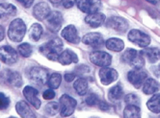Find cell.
Listing matches in <instances>:
<instances>
[{
    "label": "cell",
    "mask_w": 160,
    "mask_h": 118,
    "mask_svg": "<svg viewBox=\"0 0 160 118\" xmlns=\"http://www.w3.org/2000/svg\"><path fill=\"white\" fill-rule=\"evenodd\" d=\"M59 108H60V106L58 104L55 103V102H51V103H49L45 106L44 111L50 116H54L57 112H58Z\"/></svg>",
    "instance_id": "33"
},
{
    "label": "cell",
    "mask_w": 160,
    "mask_h": 118,
    "mask_svg": "<svg viewBox=\"0 0 160 118\" xmlns=\"http://www.w3.org/2000/svg\"><path fill=\"white\" fill-rule=\"evenodd\" d=\"M105 45L107 49L113 52H121L124 48V43L122 40L117 39V38H112L109 39L106 42Z\"/></svg>",
    "instance_id": "22"
},
{
    "label": "cell",
    "mask_w": 160,
    "mask_h": 118,
    "mask_svg": "<svg viewBox=\"0 0 160 118\" xmlns=\"http://www.w3.org/2000/svg\"><path fill=\"white\" fill-rule=\"evenodd\" d=\"M47 25L52 32H58L63 24V16L60 12H52L47 17Z\"/></svg>",
    "instance_id": "9"
},
{
    "label": "cell",
    "mask_w": 160,
    "mask_h": 118,
    "mask_svg": "<svg viewBox=\"0 0 160 118\" xmlns=\"http://www.w3.org/2000/svg\"><path fill=\"white\" fill-rule=\"evenodd\" d=\"M23 95L27 99V101L33 106L35 109H40L41 107V100L39 99L38 95L39 92L32 87H25L23 89Z\"/></svg>",
    "instance_id": "15"
},
{
    "label": "cell",
    "mask_w": 160,
    "mask_h": 118,
    "mask_svg": "<svg viewBox=\"0 0 160 118\" xmlns=\"http://www.w3.org/2000/svg\"><path fill=\"white\" fill-rule=\"evenodd\" d=\"M10 103H11V100L5 95V94L0 92V110L4 111V110L8 109L10 106Z\"/></svg>",
    "instance_id": "37"
},
{
    "label": "cell",
    "mask_w": 160,
    "mask_h": 118,
    "mask_svg": "<svg viewBox=\"0 0 160 118\" xmlns=\"http://www.w3.org/2000/svg\"><path fill=\"white\" fill-rule=\"evenodd\" d=\"M138 54V51H136L134 49H128L125 52H123V54L122 55V60L123 63L129 64L131 62L132 59Z\"/></svg>",
    "instance_id": "34"
},
{
    "label": "cell",
    "mask_w": 160,
    "mask_h": 118,
    "mask_svg": "<svg viewBox=\"0 0 160 118\" xmlns=\"http://www.w3.org/2000/svg\"><path fill=\"white\" fill-rule=\"evenodd\" d=\"M146 79H147V74L141 71V70H131L128 74V80L136 88L141 87Z\"/></svg>",
    "instance_id": "14"
},
{
    "label": "cell",
    "mask_w": 160,
    "mask_h": 118,
    "mask_svg": "<svg viewBox=\"0 0 160 118\" xmlns=\"http://www.w3.org/2000/svg\"><path fill=\"white\" fill-rule=\"evenodd\" d=\"M25 34L26 24L23 20L20 18H17L11 22L8 30V37L11 40L15 42H19L23 40Z\"/></svg>",
    "instance_id": "2"
},
{
    "label": "cell",
    "mask_w": 160,
    "mask_h": 118,
    "mask_svg": "<svg viewBox=\"0 0 160 118\" xmlns=\"http://www.w3.org/2000/svg\"><path fill=\"white\" fill-rule=\"evenodd\" d=\"M17 15V8L10 3H0V19H5Z\"/></svg>",
    "instance_id": "20"
},
{
    "label": "cell",
    "mask_w": 160,
    "mask_h": 118,
    "mask_svg": "<svg viewBox=\"0 0 160 118\" xmlns=\"http://www.w3.org/2000/svg\"><path fill=\"white\" fill-rule=\"evenodd\" d=\"M16 109H17L18 113L22 118H37L36 114L33 112V111L28 106V104L25 103L24 101H20V102L17 103Z\"/></svg>",
    "instance_id": "19"
},
{
    "label": "cell",
    "mask_w": 160,
    "mask_h": 118,
    "mask_svg": "<svg viewBox=\"0 0 160 118\" xmlns=\"http://www.w3.org/2000/svg\"><path fill=\"white\" fill-rule=\"evenodd\" d=\"M17 1L19 2L22 6L25 7V8L31 7L34 3V0H17Z\"/></svg>",
    "instance_id": "39"
},
{
    "label": "cell",
    "mask_w": 160,
    "mask_h": 118,
    "mask_svg": "<svg viewBox=\"0 0 160 118\" xmlns=\"http://www.w3.org/2000/svg\"><path fill=\"white\" fill-rule=\"evenodd\" d=\"M107 26L116 32L124 33V32H127V30L128 28V23L122 17H112L107 21Z\"/></svg>",
    "instance_id": "10"
},
{
    "label": "cell",
    "mask_w": 160,
    "mask_h": 118,
    "mask_svg": "<svg viewBox=\"0 0 160 118\" xmlns=\"http://www.w3.org/2000/svg\"><path fill=\"white\" fill-rule=\"evenodd\" d=\"M75 1H76V0H65V1L63 2V4H62V6L64 8H66V9H70L75 4Z\"/></svg>",
    "instance_id": "40"
},
{
    "label": "cell",
    "mask_w": 160,
    "mask_h": 118,
    "mask_svg": "<svg viewBox=\"0 0 160 118\" xmlns=\"http://www.w3.org/2000/svg\"><path fill=\"white\" fill-rule=\"evenodd\" d=\"M75 78V74L74 73H66L65 74V80L68 82V83H71L74 80Z\"/></svg>",
    "instance_id": "42"
},
{
    "label": "cell",
    "mask_w": 160,
    "mask_h": 118,
    "mask_svg": "<svg viewBox=\"0 0 160 118\" xmlns=\"http://www.w3.org/2000/svg\"><path fill=\"white\" fill-rule=\"evenodd\" d=\"M4 36H5V31H4V28H3L1 25H0V41L3 40Z\"/></svg>",
    "instance_id": "43"
},
{
    "label": "cell",
    "mask_w": 160,
    "mask_h": 118,
    "mask_svg": "<svg viewBox=\"0 0 160 118\" xmlns=\"http://www.w3.org/2000/svg\"><path fill=\"white\" fill-rule=\"evenodd\" d=\"M131 65V67L134 68V70H141L142 67H144L145 65V59H144V56L142 55L141 52H138L132 60L131 62L128 64Z\"/></svg>",
    "instance_id": "29"
},
{
    "label": "cell",
    "mask_w": 160,
    "mask_h": 118,
    "mask_svg": "<svg viewBox=\"0 0 160 118\" xmlns=\"http://www.w3.org/2000/svg\"><path fill=\"white\" fill-rule=\"evenodd\" d=\"M125 103H127L128 106H137V107H139L140 99L136 94H133V93L128 94V95L125 96Z\"/></svg>",
    "instance_id": "35"
},
{
    "label": "cell",
    "mask_w": 160,
    "mask_h": 118,
    "mask_svg": "<svg viewBox=\"0 0 160 118\" xmlns=\"http://www.w3.org/2000/svg\"><path fill=\"white\" fill-rule=\"evenodd\" d=\"M42 97L45 99V100H51L55 97V92L51 89H48L45 90L42 94Z\"/></svg>",
    "instance_id": "38"
},
{
    "label": "cell",
    "mask_w": 160,
    "mask_h": 118,
    "mask_svg": "<svg viewBox=\"0 0 160 118\" xmlns=\"http://www.w3.org/2000/svg\"><path fill=\"white\" fill-rule=\"evenodd\" d=\"M105 16L101 13H94V14H91V15H88L86 17H85V22L87 24L91 27L93 28H97V27H99L101 26L103 23L105 22Z\"/></svg>",
    "instance_id": "18"
},
{
    "label": "cell",
    "mask_w": 160,
    "mask_h": 118,
    "mask_svg": "<svg viewBox=\"0 0 160 118\" xmlns=\"http://www.w3.org/2000/svg\"><path fill=\"white\" fill-rule=\"evenodd\" d=\"M64 44L59 38H54L40 47V51L51 61H58L60 54L63 52Z\"/></svg>",
    "instance_id": "1"
},
{
    "label": "cell",
    "mask_w": 160,
    "mask_h": 118,
    "mask_svg": "<svg viewBox=\"0 0 160 118\" xmlns=\"http://www.w3.org/2000/svg\"><path fill=\"white\" fill-rule=\"evenodd\" d=\"M75 4L77 5L78 9L82 11L83 13L91 15L97 13L99 10L101 1L100 0H76Z\"/></svg>",
    "instance_id": "5"
},
{
    "label": "cell",
    "mask_w": 160,
    "mask_h": 118,
    "mask_svg": "<svg viewBox=\"0 0 160 118\" xmlns=\"http://www.w3.org/2000/svg\"><path fill=\"white\" fill-rule=\"evenodd\" d=\"M98 107H99V109L101 110V111H108L109 110V105L106 103V102H104V101H100L99 103H98Z\"/></svg>",
    "instance_id": "41"
},
{
    "label": "cell",
    "mask_w": 160,
    "mask_h": 118,
    "mask_svg": "<svg viewBox=\"0 0 160 118\" xmlns=\"http://www.w3.org/2000/svg\"><path fill=\"white\" fill-rule=\"evenodd\" d=\"M42 27L41 24H39V23H35V24H33L31 26V29H30V32H29V37L32 40L34 41H38L42 35Z\"/></svg>",
    "instance_id": "28"
},
{
    "label": "cell",
    "mask_w": 160,
    "mask_h": 118,
    "mask_svg": "<svg viewBox=\"0 0 160 118\" xmlns=\"http://www.w3.org/2000/svg\"><path fill=\"white\" fill-rule=\"evenodd\" d=\"M0 81L4 83L5 85L15 87H19L22 85L21 76L18 72L11 71V70L8 69L1 72V74H0Z\"/></svg>",
    "instance_id": "3"
},
{
    "label": "cell",
    "mask_w": 160,
    "mask_h": 118,
    "mask_svg": "<svg viewBox=\"0 0 160 118\" xmlns=\"http://www.w3.org/2000/svg\"><path fill=\"white\" fill-rule=\"evenodd\" d=\"M33 15L37 19L43 20L50 15V8L49 5L45 2L38 3L33 10Z\"/></svg>",
    "instance_id": "17"
},
{
    "label": "cell",
    "mask_w": 160,
    "mask_h": 118,
    "mask_svg": "<svg viewBox=\"0 0 160 118\" xmlns=\"http://www.w3.org/2000/svg\"><path fill=\"white\" fill-rule=\"evenodd\" d=\"M143 92L148 95H151V94H154L155 92L158 91L159 87L158 84L156 83L155 80L153 79H146V81L143 84Z\"/></svg>",
    "instance_id": "23"
},
{
    "label": "cell",
    "mask_w": 160,
    "mask_h": 118,
    "mask_svg": "<svg viewBox=\"0 0 160 118\" xmlns=\"http://www.w3.org/2000/svg\"><path fill=\"white\" fill-rule=\"evenodd\" d=\"M88 87H89L88 82L84 78L77 79L73 84V88L75 89L78 95H85L88 91Z\"/></svg>",
    "instance_id": "24"
},
{
    "label": "cell",
    "mask_w": 160,
    "mask_h": 118,
    "mask_svg": "<svg viewBox=\"0 0 160 118\" xmlns=\"http://www.w3.org/2000/svg\"><path fill=\"white\" fill-rule=\"evenodd\" d=\"M65 0H50V2L54 5H62Z\"/></svg>",
    "instance_id": "44"
},
{
    "label": "cell",
    "mask_w": 160,
    "mask_h": 118,
    "mask_svg": "<svg viewBox=\"0 0 160 118\" xmlns=\"http://www.w3.org/2000/svg\"><path fill=\"white\" fill-rule=\"evenodd\" d=\"M58 61L62 64L68 65V64H71L72 63H77L78 57L74 52H72L71 50H65L60 54V56L58 58Z\"/></svg>",
    "instance_id": "21"
},
{
    "label": "cell",
    "mask_w": 160,
    "mask_h": 118,
    "mask_svg": "<svg viewBox=\"0 0 160 118\" xmlns=\"http://www.w3.org/2000/svg\"><path fill=\"white\" fill-rule=\"evenodd\" d=\"M18 53L24 58H28L32 55V52H33V48L32 46L29 44V43H22L18 46Z\"/></svg>",
    "instance_id": "32"
},
{
    "label": "cell",
    "mask_w": 160,
    "mask_h": 118,
    "mask_svg": "<svg viewBox=\"0 0 160 118\" xmlns=\"http://www.w3.org/2000/svg\"><path fill=\"white\" fill-rule=\"evenodd\" d=\"M82 41L89 46L94 47V48H99L104 43L103 37L99 33H89L85 35L82 39Z\"/></svg>",
    "instance_id": "12"
},
{
    "label": "cell",
    "mask_w": 160,
    "mask_h": 118,
    "mask_svg": "<svg viewBox=\"0 0 160 118\" xmlns=\"http://www.w3.org/2000/svg\"><path fill=\"white\" fill-rule=\"evenodd\" d=\"M61 80H62V77L59 73H53L50 75V77H48V85L50 88H53V89L58 88L61 84Z\"/></svg>",
    "instance_id": "31"
},
{
    "label": "cell",
    "mask_w": 160,
    "mask_h": 118,
    "mask_svg": "<svg viewBox=\"0 0 160 118\" xmlns=\"http://www.w3.org/2000/svg\"><path fill=\"white\" fill-rule=\"evenodd\" d=\"M146 1H148V2H150V3H152V4H157V3H159V1L160 0H146Z\"/></svg>",
    "instance_id": "45"
},
{
    "label": "cell",
    "mask_w": 160,
    "mask_h": 118,
    "mask_svg": "<svg viewBox=\"0 0 160 118\" xmlns=\"http://www.w3.org/2000/svg\"><path fill=\"white\" fill-rule=\"evenodd\" d=\"M108 96L112 100H121L123 96V90L120 85L113 87L108 93Z\"/></svg>",
    "instance_id": "30"
},
{
    "label": "cell",
    "mask_w": 160,
    "mask_h": 118,
    "mask_svg": "<svg viewBox=\"0 0 160 118\" xmlns=\"http://www.w3.org/2000/svg\"><path fill=\"white\" fill-rule=\"evenodd\" d=\"M158 70H160V65H159V67H158Z\"/></svg>",
    "instance_id": "47"
},
{
    "label": "cell",
    "mask_w": 160,
    "mask_h": 118,
    "mask_svg": "<svg viewBox=\"0 0 160 118\" xmlns=\"http://www.w3.org/2000/svg\"><path fill=\"white\" fill-rule=\"evenodd\" d=\"M123 118H141L140 108L137 106H128L123 111Z\"/></svg>",
    "instance_id": "27"
},
{
    "label": "cell",
    "mask_w": 160,
    "mask_h": 118,
    "mask_svg": "<svg viewBox=\"0 0 160 118\" xmlns=\"http://www.w3.org/2000/svg\"><path fill=\"white\" fill-rule=\"evenodd\" d=\"M10 118H15V117H10Z\"/></svg>",
    "instance_id": "48"
},
{
    "label": "cell",
    "mask_w": 160,
    "mask_h": 118,
    "mask_svg": "<svg viewBox=\"0 0 160 118\" xmlns=\"http://www.w3.org/2000/svg\"><path fill=\"white\" fill-rule=\"evenodd\" d=\"M0 60L6 64H14L18 62V52L9 45H4L0 48Z\"/></svg>",
    "instance_id": "8"
},
{
    "label": "cell",
    "mask_w": 160,
    "mask_h": 118,
    "mask_svg": "<svg viewBox=\"0 0 160 118\" xmlns=\"http://www.w3.org/2000/svg\"><path fill=\"white\" fill-rule=\"evenodd\" d=\"M99 102H100V100H99L98 96L95 93H90L86 98V103L89 106H91V107H94L96 105H98Z\"/></svg>",
    "instance_id": "36"
},
{
    "label": "cell",
    "mask_w": 160,
    "mask_h": 118,
    "mask_svg": "<svg viewBox=\"0 0 160 118\" xmlns=\"http://www.w3.org/2000/svg\"><path fill=\"white\" fill-rule=\"evenodd\" d=\"M48 71L42 67H34L30 70V79L36 84L43 85L44 83H48Z\"/></svg>",
    "instance_id": "11"
},
{
    "label": "cell",
    "mask_w": 160,
    "mask_h": 118,
    "mask_svg": "<svg viewBox=\"0 0 160 118\" xmlns=\"http://www.w3.org/2000/svg\"><path fill=\"white\" fill-rule=\"evenodd\" d=\"M141 53L152 64L156 63L157 61L160 60V50L157 48H147Z\"/></svg>",
    "instance_id": "25"
},
{
    "label": "cell",
    "mask_w": 160,
    "mask_h": 118,
    "mask_svg": "<svg viewBox=\"0 0 160 118\" xmlns=\"http://www.w3.org/2000/svg\"><path fill=\"white\" fill-rule=\"evenodd\" d=\"M76 100L72 97L67 95H63L60 98V109H61V115L64 117H68L73 113L76 108Z\"/></svg>",
    "instance_id": "4"
},
{
    "label": "cell",
    "mask_w": 160,
    "mask_h": 118,
    "mask_svg": "<svg viewBox=\"0 0 160 118\" xmlns=\"http://www.w3.org/2000/svg\"><path fill=\"white\" fill-rule=\"evenodd\" d=\"M148 108L154 113L160 112V94H155L148 101Z\"/></svg>",
    "instance_id": "26"
},
{
    "label": "cell",
    "mask_w": 160,
    "mask_h": 118,
    "mask_svg": "<svg viewBox=\"0 0 160 118\" xmlns=\"http://www.w3.org/2000/svg\"><path fill=\"white\" fill-rule=\"evenodd\" d=\"M128 40L137 44L138 46L142 47V48H145L148 44L151 43V38L148 36L147 34H145L144 32L140 31V30H131L128 33Z\"/></svg>",
    "instance_id": "7"
},
{
    "label": "cell",
    "mask_w": 160,
    "mask_h": 118,
    "mask_svg": "<svg viewBox=\"0 0 160 118\" xmlns=\"http://www.w3.org/2000/svg\"><path fill=\"white\" fill-rule=\"evenodd\" d=\"M90 61L98 66L106 67L111 64L112 57H111V55H109L106 52L94 51L90 54Z\"/></svg>",
    "instance_id": "6"
},
{
    "label": "cell",
    "mask_w": 160,
    "mask_h": 118,
    "mask_svg": "<svg viewBox=\"0 0 160 118\" xmlns=\"http://www.w3.org/2000/svg\"><path fill=\"white\" fill-rule=\"evenodd\" d=\"M156 20H157V22L160 24V15H157V17H156Z\"/></svg>",
    "instance_id": "46"
},
{
    "label": "cell",
    "mask_w": 160,
    "mask_h": 118,
    "mask_svg": "<svg viewBox=\"0 0 160 118\" xmlns=\"http://www.w3.org/2000/svg\"><path fill=\"white\" fill-rule=\"evenodd\" d=\"M99 78L103 85H109L118 79V72L110 67H102L99 70Z\"/></svg>",
    "instance_id": "13"
},
{
    "label": "cell",
    "mask_w": 160,
    "mask_h": 118,
    "mask_svg": "<svg viewBox=\"0 0 160 118\" xmlns=\"http://www.w3.org/2000/svg\"><path fill=\"white\" fill-rule=\"evenodd\" d=\"M61 35L67 41L71 42V43L77 44L80 42V38L78 36L77 30H76L75 26H73V25H68L67 27H65V29H63Z\"/></svg>",
    "instance_id": "16"
}]
</instances>
